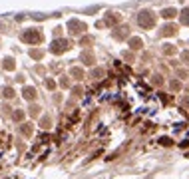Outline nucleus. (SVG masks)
Masks as SVG:
<instances>
[{
	"label": "nucleus",
	"instance_id": "f257e3e1",
	"mask_svg": "<svg viewBox=\"0 0 189 179\" xmlns=\"http://www.w3.org/2000/svg\"><path fill=\"white\" fill-rule=\"evenodd\" d=\"M137 20H139V24H141V28H143V26H145V28H151V26H153V18H151V16L147 14V12H141Z\"/></svg>",
	"mask_w": 189,
	"mask_h": 179
},
{
	"label": "nucleus",
	"instance_id": "f03ea898",
	"mask_svg": "<svg viewBox=\"0 0 189 179\" xmlns=\"http://www.w3.org/2000/svg\"><path fill=\"white\" fill-rule=\"evenodd\" d=\"M24 40H38V34L36 32H26L24 34Z\"/></svg>",
	"mask_w": 189,
	"mask_h": 179
}]
</instances>
